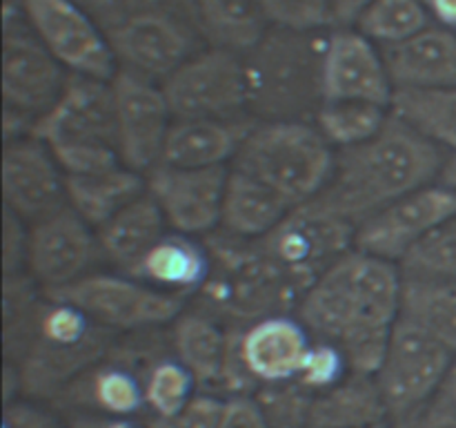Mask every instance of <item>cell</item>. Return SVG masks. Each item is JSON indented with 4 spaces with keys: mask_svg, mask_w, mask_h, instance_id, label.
I'll return each instance as SVG.
<instances>
[{
    "mask_svg": "<svg viewBox=\"0 0 456 428\" xmlns=\"http://www.w3.org/2000/svg\"><path fill=\"white\" fill-rule=\"evenodd\" d=\"M401 290L396 263L354 248L305 290L294 315L312 337L337 343L352 373L374 377L401 315Z\"/></svg>",
    "mask_w": 456,
    "mask_h": 428,
    "instance_id": "cell-1",
    "label": "cell"
},
{
    "mask_svg": "<svg viewBox=\"0 0 456 428\" xmlns=\"http://www.w3.org/2000/svg\"><path fill=\"white\" fill-rule=\"evenodd\" d=\"M444 163V150L390 114L377 136L337 152L328 185L312 201L361 226L401 196L439 181Z\"/></svg>",
    "mask_w": 456,
    "mask_h": 428,
    "instance_id": "cell-2",
    "label": "cell"
},
{
    "mask_svg": "<svg viewBox=\"0 0 456 428\" xmlns=\"http://www.w3.org/2000/svg\"><path fill=\"white\" fill-rule=\"evenodd\" d=\"M325 34L270 27L243 54L248 114L254 120H314L323 105Z\"/></svg>",
    "mask_w": 456,
    "mask_h": 428,
    "instance_id": "cell-3",
    "label": "cell"
},
{
    "mask_svg": "<svg viewBox=\"0 0 456 428\" xmlns=\"http://www.w3.org/2000/svg\"><path fill=\"white\" fill-rule=\"evenodd\" d=\"M212 254V272L205 281L200 310L227 325H248L272 315L297 312L303 290L267 254L261 241H248L227 232L205 236Z\"/></svg>",
    "mask_w": 456,
    "mask_h": 428,
    "instance_id": "cell-4",
    "label": "cell"
},
{
    "mask_svg": "<svg viewBox=\"0 0 456 428\" xmlns=\"http://www.w3.org/2000/svg\"><path fill=\"white\" fill-rule=\"evenodd\" d=\"M31 136L52 150L65 177H87L123 165L111 80L69 74L56 103L36 119Z\"/></svg>",
    "mask_w": 456,
    "mask_h": 428,
    "instance_id": "cell-5",
    "label": "cell"
},
{
    "mask_svg": "<svg viewBox=\"0 0 456 428\" xmlns=\"http://www.w3.org/2000/svg\"><path fill=\"white\" fill-rule=\"evenodd\" d=\"M116 334L62 299L47 297L34 334L16 361L20 388L31 399H61L71 383L105 359Z\"/></svg>",
    "mask_w": 456,
    "mask_h": 428,
    "instance_id": "cell-6",
    "label": "cell"
},
{
    "mask_svg": "<svg viewBox=\"0 0 456 428\" xmlns=\"http://www.w3.org/2000/svg\"><path fill=\"white\" fill-rule=\"evenodd\" d=\"M337 150L312 120L254 123L232 168L258 178L289 203L316 199L332 177Z\"/></svg>",
    "mask_w": 456,
    "mask_h": 428,
    "instance_id": "cell-7",
    "label": "cell"
},
{
    "mask_svg": "<svg viewBox=\"0 0 456 428\" xmlns=\"http://www.w3.org/2000/svg\"><path fill=\"white\" fill-rule=\"evenodd\" d=\"M45 294L71 303L114 334L151 333L185 312L183 297L151 288L125 272H89L76 284Z\"/></svg>",
    "mask_w": 456,
    "mask_h": 428,
    "instance_id": "cell-8",
    "label": "cell"
},
{
    "mask_svg": "<svg viewBox=\"0 0 456 428\" xmlns=\"http://www.w3.org/2000/svg\"><path fill=\"white\" fill-rule=\"evenodd\" d=\"M160 87L174 120H234L249 116L243 56L230 49L205 45Z\"/></svg>",
    "mask_w": 456,
    "mask_h": 428,
    "instance_id": "cell-9",
    "label": "cell"
},
{
    "mask_svg": "<svg viewBox=\"0 0 456 428\" xmlns=\"http://www.w3.org/2000/svg\"><path fill=\"white\" fill-rule=\"evenodd\" d=\"M454 357L419 325L403 317L396 319L381 368L374 374L390 422L423 408L439 395Z\"/></svg>",
    "mask_w": 456,
    "mask_h": 428,
    "instance_id": "cell-10",
    "label": "cell"
},
{
    "mask_svg": "<svg viewBox=\"0 0 456 428\" xmlns=\"http://www.w3.org/2000/svg\"><path fill=\"white\" fill-rule=\"evenodd\" d=\"M118 70L163 85L205 47L199 25L169 9H145L107 31Z\"/></svg>",
    "mask_w": 456,
    "mask_h": 428,
    "instance_id": "cell-11",
    "label": "cell"
},
{
    "mask_svg": "<svg viewBox=\"0 0 456 428\" xmlns=\"http://www.w3.org/2000/svg\"><path fill=\"white\" fill-rule=\"evenodd\" d=\"M354 235L356 226L307 201L261 239V245L305 294L338 259L354 250Z\"/></svg>",
    "mask_w": 456,
    "mask_h": 428,
    "instance_id": "cell-12",
    "label": "cell"
},
{
    "mask_svg": "<svg viewBox=\"0 0 456 428\" xmlns=\"http://www.w3.org/2000/svg\"><path fill=\"white\" fill-rule=\"evenodd\" d=\"M3 98L4 107L38 119L65 89L69 71L49 54L25 21L18 0H4Z\"/></svg>",
    "mask_w": 456,
    "mask_h": 428,
    "instance_id": "cell-13",
    "label": "cell"
},
{
    "mask_svg": "<svg viewBox=\"0 0 456 428\" xmlns=\"http://www.w3.org/2000/svg\"><path fill=\"white\" fill-rule=\"evenodd\" d=\"M40 43L69 74L111 80L118 71L102 27L76 0H18Z\"/></svg>",
    "mask_w": 456,
    "mask_h": 428,
    "instance_id": "cell-14",
    "label": "cell"
},
{
    "mask_svg": "<svg viewBox=\"0 0 456 428\" xmlns=\"http://www.w3.org/2000/svg\"><path fill=\"white\" fill-rule=\"evenodd\" d=\"M116 138L125 168L147 174L160 163L174 114L163 87L132 71L118 70L111 78Z\"/></svg>",
    "mask_w": 456,
    "mask_h": 428,
    "instance_id": "cell-15",
    "label": "cell"
},
{
    "mask_svg": "<svg viewBox=\"0 0 456 428\" xmlns=\"http://www.w3.org/2000/svg\"><path fill=\"white\" fill-rule=\"evenodd\" d=\"M102 259L98 235L69 205L29 223L27 275L45 290L56 292L94 272Z\"/></svg>",
    "mask_w": 456,
    "mask_h": 428,
    "instance_id": "cell-16",
    "label": "cell"
},
{
    "mask_svg": "<svg viewBox=\"0 0 456 428\" xmlns=\"http://www.w3.org/2000/svg\"><path fill=\"white\" fill-rule=\"evenodd\" d=\"M454 217L456 192L436 181L401 196L356 226L354 248L399 266L410 248Z\"/></svg>",
    "mask_w": 456,
    "mask_h": 428,
    "instance_id": "cell-17",
    "label": "cell"
},
{
    "mask_svg": "<svg viewBox=\"0 0 456 428\" xmlns=\"http://www.w3.org/2000/svg\"><path fill=\"white\" fill-rule=\"evenodd\" d=\"M142 337L114 343L110 355L71 383L61 399L105 417H138L145 410V370L160 355Z\"/></svg>",
    "mask_w": 456,
    "mask_h": 428,
    "instance_id": "cell-18",
    "label": "cell"
},
{
    "mask_svg": "<svg viewBox=\"0 0 456 428\" xmlns=\"http://www.w3.org/2000/svg\"><path fill=\"white\" fill-rule=\"evenodd\" d=\"M323 103H372L392 107L395 85L383 49L359 29H330L323 45Z\"/></svg>",
    "mask_w": 456,
    "mask_h": 428,
    "instance_id": "cell-19",
    "label": "cell"
},
{
    "mask_svg": "<svg viewBox=\"0 0 456 428\" xmlns=\"http://www.w3.org/2000/svg\"><path fill=\"white\" fill-rule=\"evenodd\" d=\"M227 172V168L185 169L160 163L145 174L147 194L159 203L169 230L205 239L221 227Z\"/></svg>",
    "mask_w": 456,
    "mask_h": 428,
    "instance_id": "cell-20",
    "label": "cell"
},
{
    "mask_svg": "<svg viewBox=\"0 0 456 428\" xmlns=\"http://www.w3.org/2000/svg\"><path fill=\"white\" fill-rule=\"evenodd\" d=\"M3 199L4 210L27 223L67 205V177L43 141L22 136L4 143Z\"/></svg>",
    "mask_w": 456,
    "mask_h": 428,
    "instance_id": "cell-21",
    "label": "cell"
},
{
    "mask_svg": "<svg viewBox=\"0 0 456 428\" xmlns=\"http://www.w3.org/2000/svg\"><path fill=\"white\" fill-rule=\"evenodd\" d=\"M312 339L310 330L294 312L236 325V348L256 388L294 382Z\"/></svg>",
    "mask_w": 456,
    "mask_h": 428,
    "instance_id": "cell-22",
    "label": "cell"
},
{
    "mask_svg": "<svg viewBox=\"0 0 456 428\" xmlns=\"http://www.w3.org/2000/svg\"><path fill=\"white\" fill-rule=\"evenodd\" d=\"M396 89L456 87V34L430 25L412 38L383 49Z\"/></svg>",
    "mask_w": 456,
    "mask_h": 428,
    "instance_id": "cell-23",
    "label": "cell"
},
{
    "mask_svg": "<svg viewBox=\"0 0 456 428\" xmlns=\"http://www.w3.org/2000/svg\"><path fill=\"white\" fill-rule=\"evenodd\" d=\"M212 272V254L200 236L169 230L132 270L134 279L176 297H191L203 290Z\"/></svg>",
    "mask_w": 456,
    "mask_h": 428,
    "instance_id": "cell-24",
    "label": "cell"
},
{
    "mask_svg": "<svg viewBox=\"0 0 456 428\" xmlns=\"http://www.w3.org/2000/svg\"><path fill=\"white\" fill-rule=\"evenodd\" d=\"M254 119L174 120L160 163L185 169H212L234 163ZM159 163V165H160Z\"/></svg>",
    "mask_w": 456,
    "mask_h": 428,
    "instance_id": "cell-25",
    "label": "cell"
},
{
    "mask_svg": "<svg viewBox=\"0 0 456 428\" xmlns=\"http://www.w3.org/2000/svg\"><path fill=\"white\" fill-rule=\"evenodd\" d=\"M169 346L174 357L196 379L200 391L221 392L223 370L230 350V325L205 310L183 312L172 324Z\"/></svg>",
    "mask_w": 456,
    "mask_h": 428,
    "instance_id": "cell-26",
    "label": "cell"
},
{
    "mask_svg": "<svg viewBox=\"0 0 456 428\" xmlns=\"http://www.w3.org/2000/svg\"><path fill=\"white\" fill-rule=\"evenodd\" d=\"M297 208L258 178L230 168L223 196L221 230L248 241L265 239Z\"/></svg>",
    "mask_w": 456,
    "mask_h": 428,
    "instance_id": "cell-27",
    "label": "cell"
},
{
    "mask_svg": "<svg viewBox=\"0 0 456 428\" xmlns=\"http://www.w3.org/2000/svg\"><path fill=\"white\" fill-rule=\"evenodd\" d=\"M167 232V218L145 192L98 227L96 235L102 259L127 275Z\"/></svg>",
    "mask_w": 456,
    "mask_h": 428,
    "instance_id": "cell-28",
    "label": "cell"
},
{
    "mask_svg": "<svg viewBox=\"0 0 456 428\" xmlns=\"http://www.w3.org/2000/svg\"><path fill=\"white\" fill-rule=\"evenodd\" d=\"M390 422L372 374L350 373L341 383L314 395L307 428H365Z\"/></svg>",
    "mask_w": 456,
    "mask_h": 428,
    "instance_id": "cell-29",
    "label": "cell"
},
{
    "mask_svg": "<svg viewBox=\"0 0 456 428\" xmlns=\"http://www.w3.org/2000/svg\"><path fill=\"white\" fill-rule=\"evenodd\" d=\"M147 192L145 174L118 165L87 177H67V205L94 230Z\"/></svg>",
    "mask_w": 456,
    "mask_h": 428,
    "instance_id": "cell-30",
    "label": "cell"
},
{
    "mask_svg": "<svg viewBox=\"0 0 456 428\" xmlns=\"http://www.w3.org/2000/svg\"><path fill=\"white\" fill-rule=\"evenodd\" d=\"M194 16L205 45L240 56L272 27L256 0H194Z\"/></svg>",
    "mask_w": 456,
    "mask_h": 428,
    "instance_id": "cell-31",
    "label": "cell"
},
{
    "mask_svg": "<svg viewBox=\"0 0 456 428\" xmlns=\"http://www.w3.org/2000/svg\"><path fill=\"white\" fill-rule=\"evenodd\" d=\"M390 110L439 150L456 154V87L396 89Z\"/></svg>",
    "mask_w": 456,
    "mask_h": 428,
    "instance_id": "cell-32",
    "label": "cell"
},
{
    "mask_svg": "<svg viewBox=\"0 0 456 428\" xmlns=\"http://www.w3.org/2000/svg\"><path fill=\"white\" fill-rule=\"evenodd\" d=\"M456 355V284L454 281L405 279L401 315Z\"/></svg>",
    "mask_w": 456,
    "mask_h": 428,
    "instance_id": "cell-33",
    "label": "cell"
},
{
    "mask_svg": "<svg viewBox=\"0 0 456 428\" xmlns=\"http://www.w3.org/2000/svg\"><path fill=\"white\" fill-rule=\"evenodd\" d=\"M45 299V290L27 272L3 279V337L7 364H16L25 352Z\"/></svg>",
    "mask_w": 456,
    "mask_h": 428,
    "instance_id": "cell-34",
    "label": "cell"
},
{
    "mask_svg": "<svg viewBox=\"0 0 456 428\" xmlns=\"http://www.w3.org/2000/svg\"><path fill=\"white\" fill-rule=\"evenodd\" d=\"M390 107L372 103H323L312 123L338 152L377 136L390 120Z\"/></svg>",
    "mask_w": 456,
    "mask_h": 428,
    "instance_id": "cell-35",
    "label": "cell"
},
{
    "mask_svg": "<svg viewBox=\"0 0 456 428\" xmlns=\"http://www.w3.org/2000/svg\"><path fill=\"white\" fill-rule=\"evenodd\" d=\"M199 383L190 370L165 350L145 370L147 419H169L181 413L187 401L199 392Z\"/></svg>",
    "mask_w": 456,
    "mask_h": 428,
    "instance_id": "cell-36",
    "label": "cell"
},
{
    "mask_svg": "<svg viewBox=\"0 0 456 428\" xmlns=\"http://www.w3.org/2000/svg\"><path fill=\"white\" fill-rule=\"evenodd\" d=\"M430 25L432 21L421 0H374L354 29L386 49L412 38Z\"/></svg>",
    "mask_w": 456,
    "mask_h": 428,
    "instance_id": "cell-37",
    "label": "cell"
},
{
    "mask_svg": "<svg viewBox=\"0 0 456 428\" xmlns=\"http://www.w3.org/2000/svg\"><path fill=\"white\" fill-rule=\"evenodd\" d=\"M399 270L405 279L456 284V217L441 223L410 248L399 261Z\"/></svg>",
    "mask_w": 456,
    "mask_h": 428,
    "instance_id": "cell-38",
    "label": "cell"
},
{
    "mask_svg": "<svg viewBox=\"0 0 456 428\" xmlns=\"http://www.w3.org/2000/svg\"><path fill=\"white\" fill-rule=\"evenodd\" d=\"M254 399L261 406L270 428H307L310 424L314 392L307 391L297 379L256 388Z\"/></svg>",
    "mask_w": 456,
    "mask_h": 428,
    "instance_id": "cell-39",
    "label": "cell"
},
{
    "mask_svg": "<svg viewBox=\"0 0 456 428\" xmlns=\"http://www.w3.org/2000/svg\"><path fill=\"white\" fill-rule=\"evenodd\" d=\"M350 373L352 368L346 352L334 342L314 337L310 348H307L305 361H303V368L298 373L297 382L303 383L310 392L319 395V392L341 383Z\"/></svg>",
    "mask_w": 456,
    "mask_h": 428,
    "instance_id": "cell-40",
    "label": "cell"
},
{
    "mask_svg": "<svg viewBox=\"0 0 456 428\" xmlns=\"http://www.w3.org/2000/svg\"><path fill=\"white\" fill-rule=\"evenodd\" d=\"M272 27L297 31H325L332 27L330 0H272L265 9Z\"/></svg>",
    "mask_w": 456,
    "mask_h": 428,
    "instance_id": "cell-41",
    "label": "cell"
},
{
    "mask_svg": "<svg viewBox=\"0 0 456 428\" xmlns=\"http://www.w3.org/2000/svg\"><path fill=\"white\" fill-rule=\"evenodd\" d=\"M225 397L199 391L181 413L169 419H147V428H218Z\"/></svg>",
    "mask_w": 456,
    "mask_h": 428,
    "instance_id": "cell-42",
    "label": "cell"
},
{
    "mask_svg": "<svg viewBox=\"0 0 456 428\" xmlns=\"http://www.w3.org/2000/svg\"><path fill=\"white\" fill-rule=\"evenodd\" d=\"M3 268L4 276L20 275L27 270V250H29V226L25 218L4 210L3 223Z\"/></svg>",
    "mask_w": 456,
    "mask_h": 428,
    "instance_id": "cell-43",
    "label": "cell"
},
{
    "mask_svg": "<svg viewBox=\"0 0 456 428\" xmlns=\"http://www.w3.org/2000/svg\"><path fill=\"white\" fill-rule=\"evenodd\" d=\"M218 428H270L254 395L225 397Z\"/></svg>",
    "mask_w": 456,
    "mask_h": 428,
    "instance_id": "cell-44",
    "label": "cell"
},
{
    "mask_svg": "<svg viewBox=\"0 0 456 428\" xmlns=\"http://www.w3.org/2000/svg\"><path fill=\"white\" fill-rule=\"evenodd\" d=\"M390 428H456V410L436 395L423 408L390 422Z\"/></svg>",
    "mask_w": 456,
    "mask_h": 428,
    "instance_id": "cell-45",
    "label": "cell"
},
{
    "mask_svg": "<svg viewBox=\"0 0 456 428\" xmlns=\"http://www.w3.org/2000/svg\"><path fill=\"white\" fill-rule=\"evenodd\" d=\"M3 428H61L56 417L29 401L13 399L4 404Z\"/></svg>",
    "mask_w": 456,
    "mask_h": 428,
    "instance_id": "cell-46",
    "label": "cell"
},
{
    "mask_svg": "<svg viewBox=\"0 0 456 428\" xmlns=\"http://www.w3.org/2000/svg\"><path fill=\"white\" fill-rule=\"evenodd\" d=\"M374 0H330L332 9V29H354Z\"/></svg>",
    "mask_w": 456,
    "mask_h": 428,
    "instance_id": "cell-47",
    "label": "cell"
},
{
    "mask_svg": "<svg viewBox=\"0 0 456 428\" xmlns=\"http://www.w3.org/2000/svg\"><path fill=\"white\" fill-rule=\"evenodd\" d=\"M67 428H147L138 417H105V415L80 413L76 415Z\"/></svg>",
    "mask_w": 456,
    "mask_h": 428,
    "instance_id": "cell-48",
    "label": "cell"
},
{
    "mask_svg": "<svg viewBox=\"0 0 456 428\" xmlns=\"http://www.w3.org/2000/svg\"><path fill=\"white\" fill-rule=\"evenodd\" d=\"M432 25H439L456 34V0H421Z\"/></svg>",
    "mask_w": 456,
    "mask_h": 428,
    "instance_id": "cell-49",
    "label": "cell"
},
{
    "mask_svg": "<svg viewBox=\"0 0 456 428\" xmlns=\"http://www.w3.org/2000/svg\"><path fill=\"white\" fill-rule=\"evenodd\" d=\"M138 12H145V9H169V12H178L190 16L196 22L194 16V0H134Z\"/></svg>",
    "mask_w": 456,
    "mask_h": 428,
    "instance_id": "cell-50",
    "label": "cell"
},
{
    "mask_svg": "<svg viewBox=\"0 0 456 428\" xmlns=\"http://www.w3.org/2000/svg\"><path fill=\"white\" fill-rule=\"evenodd\" d=\"M439 397L444 401H448V404L456 410V357H454L452 366H450L448 374H445V382H444V386H441Z\"/></svg>",
    "mask_w": 456,
    "mask_h": 428,
    "instance_id": "cell-51",
    "label": "cell"
},
{
    "mask_svg": "<svg viewBox=\"0 0 456 428\" xmlns=\"http://www.w3.org/2000/svg\"><path fill=\"white\" fill-rule=\"evenodd\" d=\"M439 183H444V185H448L450 190L456 192V154L445 156V163H444V169H441Z\"/></svg>",
    "mask_w": 456,
    "mask_h": 428,
    "instance_id": "cell-52",
    "label": "cell"
},
{
    "mask_svg": "<svg viewBox=\"0 0 456 428\" xmlns=\"http://www.w3.org/2000/svg\"><path fill=\"white\" fill-rule=\"evenodd\" d=\"M365 428H390V422H386V424H377V426H365Z\"/></svg>",
    "mask_w": 456,
    "mask_h": 428,
    "instance_id": "cell-53",
    "label": "cell"
}]
</instances>
